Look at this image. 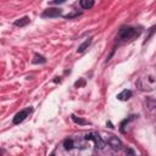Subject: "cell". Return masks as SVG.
Returning <instances> with one entry per match:
<instances>
[{"label": "cell", "mask_w": 156, "mask_h": 156, "mask_svg": "<svg viewBox=\"0 0 156 156\" xmlns=\"http://www.w3.org/2000/svg\"><path fill=\"white\" fill-rule=\"evenodd\" d=\"M138 34H139V30H136L135 28H132V27H123L119 30V38L122 40H130L132 38H134Z\"/></svg>", "instance_id": "cell-1"}, {"label": "cell", "mask_w": 156, "mask_h": 156, "mask_svg": "<svg viewBox=\"0 0 156 156\" xmlns=\"http://www.w3.org/2000/svg\"><path fill=\"white\" fill-rule=\"evenodd\" d=\"M90 43H91V39H87L83 44H80V45H79V48H78V52H83V51H84V50L90 45Z\"/></svg>", "instance_id": "cell-9"}, {"label": "cell", "mask_w": 156, "mask_h": 156, "mask_svg": "<svg viewBox=\"0 0 156 156\" xmlns=\"http://www.w3.org/2000/svg\"><path fill=\"white\" fill-rule=\"evenodd\" d=\"M83 84H84L83 80H80V82H76V87H80V85H83Z\"/></svg>", "instance_id": "cell-11"}, {"label": "cell", "mask_w": 156, "mask_h": 156, "mask_svg": "<svg viewBox=\"0 0 156 156\" xmlns=\"http://www.w3.org/2000/svg\"><path fill=\"white\" fill-rule=\"evenodd\" d=\"M93 5H94V1L93 0H80V6L83 9H85V10L93 7Z\"/></svg>", "instance_id": "cell-8"}, {"label": "cell", "mask_w": 156, "mask_h": 156, "mask_svg": "<svg viewBox=\"0 0 156 156\" xmlns=\"http://www.w3.org/2000/svg\"><path fill=\"white\" fill-rule=\"evenodd\" d=\"M85 140H93L96 145V147L99 149H102L105 146V141L101 139V136L99 134H94V133H89L85 135Z\"/></svg>", "instance_id": "cell-3"}, {"label": "cell", "mask_w": 156, "mask_h": 156, "mask_svg": "<svg viewBox=\"0 0 156 156\" xmlns=\"http://www.w3.org/2000/svg\"><path fill=\"white\" fill-rule=\"evenodd\" d=\"M60 13H61V11L58 9H48L44 11L43 17H55V16H58Z\"/></svg>", "instance_id": "cell-6"}, {"label": "cell", "mask_w": 156, "mask_h": 156, "mask_svg": "<svg viewBox=\"0 0 156 156\" xmlns=\"http://www.w3.org/2000/svg\"><path fill=\"white\" fill-rule=\"evenodd\" d=\"M107 144L113 149V150H119L122 147V141L116 136V135H107L106 136Z\"/></svg>", "instance_id": "cell-4"}, {"label": "cell", "mask_w": 156, "mask_h": 156, "mask_svg": "<svg viewBox=\"0 0 156 156\" xmlns=\"http://www.w3.org/2000/svg\"><path fill=\"white\" fill-rule=\"evenodd\" d=\"M30 112H32V108H30V107H27V108L20 111L18 113L15 115V117H13V123H15V124H20L21 122H23V121L26 119V117H27Z\"/></svg>", "instance_id": "cell-2"}, {"label": "cell", "mask_w": 156, "mask_h": 156, "mask_svg": "<svg viewBox=\"0 0 156 156\" xmlns=\"http://www.w3.org/2000/svg\"><path fill=\"white\" fill-rule=\"evenodd\" d=\"M27 23H29V18H28V17H22V18H20V20L15 21V26H17V27H23V26H26Z\"/></svg>", "instance_id": "cell-7"}, {"label": "cell", "mask_w": 156, "mask_h": 156, "mask_svg": "<svg viewBox=\"0 0 156 156\" xmlns=\"http://www.w3.org/2000/svg\"><path fill=\"white\" fill-rule=\"evenodd\" d=\"M130 98H132V91H130V90H128V89L122 90V91L117 95V99H118V100H121V101H127V100H129Z\"/></svg>", "instance_id": "cell-5"}, {"label": "cell", "mask_w": 156, "mask_h": 156, "mask_svg": "<svg viewBox=\"0 0 156 156\" xmlns=\"http://www.w3.org/2000/svg\"><path fill=\"white\" fill-rule=\"evenodd\" d=\"M63 146H65V149L66 150H72L73 149V140L72 139H66L65 141H63Z\"/></svg>", "instance_id": "cell-10"}]
</instances>
